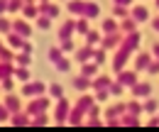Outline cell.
Here are the masks:
<instances>
[{"label":"cell","instance_id":"cell-54","mask_svg":"<svg viewBox=\"0 0 159 132\" xmlns=\"http://www.w3.org/2000/svg\"><path fill=\"white\" fill-rule=\"evenodd\" d=\"M22 52H27V54H32V52H34V47H32V42H25V47H22Z\"/></svg>","mask_w":159,"mask_h":132},{"label":"cell","instance_id":"cell-28","mask_svg":"<svg viewBox=\"0 0 159 132\" xmlns=\"http://www.w3.org/2000/svg\"><path fill=\"white\" fill-rule=\"evenodd\" d=\"M12 76H15V66H12L10 61H0V81L12 78Z\"/></svg>","mask_w":159,"mask_h":132},{"label":"cell","instance_id":"cell-6","mask_svg":"<svg viewBox=\"0 0 159 132\" xmlns=\"http://www.w3.org/2000/svg\"><path fill=\"white\" fill-rule=\"evenodd\" d=\"M69 115H71L69 100H66V98H59V100H57V110H54V122H57V125L69 122Z\"/></svg>","mask_w":159,"mask_h":132},{"label":"cell","instance_id":"cell-5","mask_svg":"<svg viewBox=\"0 0 159 132\" xmlns=\"http://www.w3.org/2000/svg\"><path fill=\"white\" fill-rule=\"evenodd\" d=\"M49 91V86L47 83H42V81H27L25 86H22V95L25 98H39Z\"/></svg>","mask_w":159,"mask_h":132},{"label":"cell","instance_id":"cell-29","mask_svg":"<svg viewBox=\"0 0 159 132\" xmlns=\"http://www.w3.org/2000/svg\"><path fill=\"white\" fill-rule=\"evenodd\" d=\"M22 15L27 20H37L39 17V5H37V2H34V5H25V7H22Z\"/></svg>","mask_w":159,"mask_h":132},{"label":"cell","instance_id":"cell-9","mask_svg":"<svg viewBox=\"0 0 159 132\" xmlns=\"http://www.w3.org/2000/svg\"><path fill=\"white\" fill-rule=\"evenodd\" d=\"M10 125H12V127H30V125H32V115L27 113V110L12 113L10 115Z\"/></svg>","mask_w":159,"mask_h":132},{"label":"cell","instance_id":"cell-60","mask_svg":"<svg viewBox=\"0 0 159 132\" xmlns=\"http://www.w3.org/2000/svg\"><path fill=\"white\" fill-rule=\"evenodd\" d=\"M39 2H49V0H39Z\"/></svg>","mask_w":159,"mask_h":132},{"label":"cell","instance_id":"cell-38","mask_svg":"<svg viewBox=\"0 0 159 132\" xmlns=\"http://www.w3.org/2000/svg\"><path fill=\"white\" fill-rule=\"evenodd\" d=\"M47 93H49V98H57V100H59V98H64V88H61L59 83H52Z\"/></svg>","mask_w":159,"mask_h":132},{"label":"cell","instance_id":"cell-14","mask_svg":"<svg viewBox=\"0 0 159 132\" xmlns=\"http://www.w3.org/2000/svg\"><path fill=\"white\" fill-rule=\"evenodd\" d=\"M12 32L22 34L25 39L32 37V27H30V22H27V20H12Z\"/></svg>","mask_w":159,"mask_h":132},{"label":"cell","instance_id":"cell-12","mask_svg":"<svg viewBox=\"0 0 159 132\" xmlns=\"http://www.w3.org/2000/svg\"><path fill=\"white\" fill-rule=\"evenodd\" d=\"M5 42H7V47H10V49L22 52V47H25V42H27V39L22 37V34H17V32H7V34H5Z\"/></svg>","mask_w":159,"mask_h":132},{"label":"cell","instance_id":"cell-36","mask_svg":"<svg viewBox=\"0 0 159 132\" xmlns=\"http://www.w3.org/2000/svg\"><path fill=\"white\" fill-rule=\"evenodd\" d=\"M127 113L142 115V113H144V105H142V103H137V98H135V100H127Z\"/></svg>","mask_w":159,"mask_h":132},{"label":"cell","instance_id":"cell-41","mask_svg":"<svg viewBox=\"0 0 159 132\" xmlns=\"http://www.w3.org/2000/svg\"><path fill=\"white\" fill-rule=\"evenodd\" d=\"M108 91H110V95H115V98H118V95H122V93H125V86H122L118 78H115V81H113V86H110Z\"/></svg>","mask_w":159,"mask_h":132},{"label":"cell","instance_id":"cell-45","mask_svg":"<svg viewBox=\"0 0 159 132\" xmlns=\"http://www.w3.org/2000/svg\"><path fill=\"white\" fill-rule=\"evenodd\" d=\"M0 88H2L5 93H10V91L15 88V76H12V78H5V81H0Z\"/></svg>","mask_w":159,"mask_h":132},{"label":"cell","instance_id":"cell-23","mask_svg":"<svg viewBox=\"0 0 159 132\" xmlns=\"http://www.w3.org/2000/svg\"><path fill=\"white\" fill-rule=\"evenodd\" d=\"M137 25L139 22L135 17H125L120 22V32H122V34H132V32H137Z\"/></svg>","mask_w":159,"mask_h":132},{"label":"cell","instance_id":"cell-50","mask_svg":"<svg viewBox=\"0 0 159 132\" xmlns=\"http://www.w3.org/2000/svg\"><path fill=\"white\" fill-rule=\"evenodd\" d=\"M147 127H159V115H152L147 120Z\"/></svg>","mask_w":159,"mask_h":132},{"label":"cell","instance_id":"cell-53","mask_svg":"<svg viewBox=\"0 0 159 132\" xmlns=\"http://www.w3.org/2000/svg\"><path fill=\"white\" fill-rule=\"evenodd\" d=\"M135 0H113V5H125V7H130Z\"/></svg>","mask_w":159,"mask_h":132},{"label":"cell","instance_id":"cell-32","mask_svg":"<svg viewBox=\"0 0 159 132\" xmlns=\"http://www.w3.org/2000/svg\"><path fill=\"white\" fill-rule=\"evenodd\" d=\"M142 105H144V113H157L159 110V100L157 98H152V95H149V98H144V103H142Z\"/></svg>","mask_w":159,"mask_h":132},{"label":"cell","instance_id":"cell-26","mask_svg":"<svg viewBox=\"0 0 159 132\" xmlns=\"http://www.w3.org/2000/svg\"><path fill=\"white\" fill-rule=\"evenodd\" d=\"M120 125H122V127H139V115L125 113L122 117H120Z\"/></svg>","mask_w":159,"mask_h":132},{"label":"cell","instance_id":"cell-56","mask_svg":"<svg viewBox=\"0 0 159 132\" xmlns=\"http://www.w3.org/2000/svg\"><path fill=\"white\" fill-rule=\"evenodd\" d=\"M152 30H154V32H159V17L152 20Z\"/></svg>","mask_w":159,"mask_h":132},{"label":"cell","instance_id":"cell-35","mask_svg":"<svg viewBox=\"0 0 159 132\" xmlns=\"http://www.w3.org/2000/svg\"><path fill=\"white\" fill-rule=\"evenodd\" d=\"M113 17H120V20L130 17V7H125V5H113Z\"/></svg>","mask_w":159,"mask_h":132},{"label":"cell","instance_id":"cell-18","mask_svg":"<svg viewBox=\"0 0 159 132\" xmlns=\"http://www.w3.org/2000/svg\"><path fill=\"white\" fill-rule=\"evenodd\" d=\"M2 103H5V108L10 110V113H20L22 110V103H20V98L15 93H7L5 98H2Z\"/></svg>","mask_w":159,"mask_h":132},{"label":"cell","instance_id":"cell-20","mask_svg":"<svg viewBox=\"0 0 159 132\" xmlns=\"http://www.w3.org/2000/svg\"><path fill=\"white\" fill-rule=\"evenodd\" d=\"M152 64V54H144V52H139L137 57H135V71H147V66Z\"/></svg>","mask_w":159,"mask_h":132},{"label":"cell","instance_id":"cell-13","mask_svg":"<svg viewBox=\"0 0 159 132\" xmlns=\"http://www.w3.org/2000/svg\"><path fill=\"white\" fill-rule=\"evenodd\" d=\"M93 54H96V47H79L76 49V61L79 64H88V61H93Z\"/></svg>","mask_w":159,"mask_h":132},{"label":"cell","instance_id":"cell-59","mask_svg":"<svg viewBox=\"0 0 159 132\" xmlns=\"http://www.w3.org/2000/svg\"><path fill=\"white\" fill-rule=\"evenodd\" d=\"M154 5H157V7H159V0H154Z\"/></svg>","mask_w":159,"mask_h":132},{"label":"cell","instance_id":"cell-43","mask_svg":"<svg viewBox=\"0 0 159 132\" xmlns=\"http://www.w3.org/2000/svg\"><path fill=\"white\" fill-rule=\"evenodd\" d=\"M59 47H61V52H76L74 39H59Z\"/></svg>","mask_w":159,"mask_h":132},{"label":"cell","instance_id":"cell-8","mask_svg":"<svg viewBox=\"0 0 159 132\" xmlns=\"http://www.w3.org/2000/svg\"><path fill=\"white\" fill-rule=\"evenodd\" d=\"M49 108V98L47 95H39V98H32L30 105H27V113L30 115H37V113H47Z\"/></svg>","mask_w":159,"mask_h":132},{"label":"cell","instance_id":"cell-25","mask_svg":"<svg viewBox=\"0 0 159 132\" xmlns=\"http://www.w3.org/2000/svg\"><path fill=\"white\" fill-rule=\"evenodd\" d=\"M91 83H93V78H88V76H83V74L74 78V88L81 91V93H83V91H88V88H91Z\"/></svg>","mask_w":159,"mask_h":132},{"label":"cell","instance_id":"cell-27","mask_svg":"<svg viewBox=\"0 0 159 132\" xmlns=\"http://www.w3.org/2000/svg\"><path fill=\"white\" fill-rule=\"evenodd\" d=\"M98 69L100 64H96V61H88V64H81V74L88 76V78H93V76H98Z\"/></svg>","mask_w":159,"mask_h":132},{"label":"cell","instance_id":"cell-52","mask_svg":"<svg viewBox=\"0 0 159 132\" xmlns=\"http://www.w3.org/2000/svg\"><path fill=\"white\" fill-rule=\"evenodd\" d=\"M110 91H96V100H108Z\"/></svg>","mask_w":159,"mask_h":132},{"label":"cell","instance_id":"cell-31","mask_svg":"<svg viewBox=\"0 0 159 132\" xmlns=\"http://www.w3.org/2000/svg\"><path fill=\"white\" fill-rule=\"evenodd\" d=\"M100 42H103V34H100L98 30H91V32L86 34V44H88V47H96Z\"/></svg>","mask_w":159,"mask_h":132},{"label":"cell","instance_id":"cell-42","mask_svg":"<svg viewBox=\"0 0 159 132\" xmlns=\"http://www.w3.org/2000/svg\"><path fill=\"white\" fill-rule=\"evenodd\" d=\"M7 32H12V20H5L0 15V34H7Z\"/></svg>","mask_w":159,"mask_h":132},{"label":"cell","instance_id":"cell-39","mask_svg":"<svg viewBox=\"0 0 159 132\" xmlns=\"http://www.w3.org/2000/svg\"><path fill=\"white\" fill-rule=\"evenodd\" d=\"M15 78L22 81V83H27V81H30V71H27V66H17V69H15Z\"/></svg>","mask_w":159,"mask_h":132},{"label":"cell","instance_id":"cell-49","mask_svg":"<svg viewBox=\"0 0 159 132\" xmlns=\"http://www.w3.org/2000/svg\"><path fill=\"white\" fill-rule=\"evenodd\" d=\"M86 125H88V127H98V125H103V120H100V117H88Z\"/></svg>","mask_w":159,"mask_h":132},{"label":"cell","instance_id":"cell-11","mask_svg":"<svg viewBox=\"0 0 159 132\" xmlns=\"http://www.w3.org/2000/svg\"><path fill=\"white\" fill-rule=\"evenodd\" d=\"M130 93H132V98H149V95H152V86H149L147 81H137V83L130 88Z\"/></svg>","mask_w":159,"mask_h":132},{"label":"cell","instance_id":"cell-15","mask_svg":"<svg viewBox=\"0 0 159 132\" xmlns=\"http://www.w3.org/2000/svg\"><path fill=\"white\" fill-rule=\"evenodd\" d=\"M113 86V78L110 76H105V74H98L96 78H93V83H91V88L93 91H108Z\"/></svg>","mask_w":159,"mask_h":132},{"label":"cell","instance_id":"cell-21","mask_svg":"<svg viewBox=\"0 0 159 132\" xmlns=\"http://www.w3.org/2000/svg\"><path fill=\"white\" fill-rule=\"evenodd\" d=\"M100 30H103V34H113V32H120V22L115 17H105L100 22Z\"/></svg>","mask_w":159,"mask_h":132},{"label":"cell","instance_id":"cell-24","mask_svg":"<svg viewBox=\"0 0 159 132\" xmlns=\"http://www.w3.org/2000/svg\"><path fill=\"white\" fill-rule=\"evenodd\" d=\"M52 122H54V120L47 113H37V115H32V125H30V127H47V125H52Z\"/></svg>","mask_w":159,"mask_h":132},{"label":"cell","instance_id":"cell-40","mask_svg":"<svg viewBox=\"0 0 159 132\" xmlns=\"http://www.w3.org/2000/svg\"><path fill=\"white\" fill-rule=\"evenodd\" d=\"M93 61H96V64H105V61H108V49L98 47V49H96V54H93Z\"/></svg>","mask_w":159,"mask_h":132},{"label":"cell","instance_id":"cell-22","mask_svg":"<svg viewBox=\"0 0 159 132\" xmlns=\"http://www.w3.org/2000/svg\"><path fill=\"white\" fill-rule=\"evenodd\" d=\"M93 105H96V95H81L79 98V103H76V108H79L81 113H88V110H91V108H93Z\"/></svg>","mask_w":159,"mask_h":132},{"label":"cell","instance_id":"cell-2","mask_svg":"<svg viewBox=\"0 0 159 132\" xmlns=\"http://www.w3.org/2000/svg\"><path fill=\"white\" fill-rule=\"evenodd\" d=\"M69 12L71 15H79V17H86V20H93L100 15V5L98 2H86V0H69L66 2Z\"/></svg>","mask_w":159,"mask_h":132},{"label":"cell","instance_id":"cell-44","mask_svg":"<svg viewBox=\"0 0 159 132\" xmlns=\"http://www.w3.org/2000/svg\"><path fill=\"white\" fill-rule=\"evenodd\" d=\"M37 27H39V30H49V27H52V17L39 15V17H37Z\"/></svg>","mask_w":159,"mask_h":132},{"label":"cell","instance_id":"cell-30","mask_svg":"<svg viewBox=\"0 0 159 132\" xmlns=\"http://www.w3.org/2000/svg\"><path fill=\"white\" fill-rule=\"evenodd\" d=\"M83 122H86V120H83V113H81L79 108H71V115H69V125H74V127H76V125H83Z\"/></svg>","mask_w":159,"mask_h":132},{"label":"cell","instance_id":"cell-33","mask_svg":"<svg viewBox=\"0 0 159 132\" xmlns=\"http://www.w3.org/2000/svg\"><path fill=\"white\" fill-rule=\"evenodd\" d=\"M88 32H91L88 20H86V17H79V20H76V34H83V37H86Z\"/></svg>","mask_w":159,"mask_h":132},{"label":"cell","instance_id":"cell-1","mask_svg":"<svg viewBox=\"0 0 159 132\" xmlns=\"http://www.w3.org/2000/svg\"><path fill=\"white\" fill-rule=\"evenodd\" d=\"M139 44H142V34L139 32H132V34H125V39H122V44H120L118 49H115V57H113V71L115 74H120L125 66H127V61H130V57L135 54V49H139Z\"/></svg>","mask_w":159,"mask_h":132},{"label":"cell","instance_id":"cell-58","mask_svg":"<svg viewBox=\"0 0 159 132\" xmlns=\"http://www.w3.org/2000/svg\"><path fill=\"white\" fill-rule=\"evenodd\" d=\"M2 47H5V44H2V39H0V49H2Z\"/></svg>","mask_w":159,"mask_h":132},{"label":"cell","instance_id":"cell-16","mask_svg":"<svg viewBox=\"0 0 159 132\" xmlns=\"http://www.w3.org/2000/svg\"><path fill=\"white\" fill-rule=\"evenodd\" d=\"M39 15H47V17L57 20L61 15V7L54 5V2H39Z\"/></svg>","mask_w":159,"mask_h":132},{"label":"cell","instance_id":"cell-61","mask_svg":"<svg viewBox=\"0 0 159 132\" xmlns=\"http://www.w3.org/2000/svg\"><path fill=\"white\" fill-rule=\"evenodd\" d=\"M0 91H2V88H0Z\"/></svg>","mask_w":159,"mask_h":132},{"label":"cell","instance_id":"cell-46","mask_svg":"<svg viewBox=\"0 0 159 132\" xmlns=\"http://www.w3.org/2000/svg\"><path fill=\"white\" fill-rule=\"evenodd\" d=\"M25 7V0H10V10L7 12H22Z\"/></svg>","mask_w":159,"mask_h":132},{"label":"cell","instance_id":"cell-37","mask_svg":"<svg viewBox=\"0 0 159 132\" xmlns=\"http://www.w3.org/2000/svg\"><path fill=\"white\" fill-rule=\"evenodd\" d=\"M0 61H15V49H10V47H2L0 49Z\"/></svg>","mask_w":159,"mask_h":132},{"label":"cell","instance_id":"cell-57","mask_svg":"<svg viewBox=\"0 0 159 132\" xmlns=\"http://www.w3.org/2000/svg\"><path fill=\"white\" fill-rule=\"evenodd\" d=\"M34 2H37V0H25V5H34Z\"/></svg>","mask_w":159,"mask_h":132},{"label":"cell","instance_id":"cell-3","mask_svg":"<svg viewBox=\"0 0 159 132\" xmlns=\"http://www.w3.org/2000/svg\"><path fill=\"white\" fill-rule=\"evenodd\" d=\"M47 57H49V64H52V66H57V69H59V71H64V74L71 69V61L64 57L61 47H52V49L47 52Z\"/></svg>","mask_w":159,"mask_h":132},{"label":"cell","instance_id":"cell-19","mask_svg":"<svg viewBox=\"0 0 159 132\" xmlns=\"http://www.w3.org/2000/svg\"><path fill=\"white\" fill-rule=\"evenodd\" d=\"M130 17H135L137 22H147L149 20V10L144 5H132L130 7Z\"/></svg>","mask_w":159,"mask_h":132},{"label":"cell","instance_id":"cell-10","mask_svg":"<svg viewBox=\"0 0 159 132\" xmlns=\"http://www.w3.org/2000/svg\"><path fill=\"white\" fill-rule=\"evenodd\" d=\"M118 81L125 86V88H132V86L137 83V71H135V69H122L118 74Z\"/></svg>","mask_w":159,"mask_h":132},{"label":"cell","instance_id":"cell-4","mask_svg":"<svg viewBox=\"0 0 159 132\" xmlns=\"http://www.w3.org/2000/svg\"><path fill=\"white\" fill-rule=\"evenodd\" d=\"M127 113V103H118V105H110L108 110H105V125H110V127H118L120 125V117Z\"/></svg>","mask_w":159,"mask_h":132},{"label":"cell","instance_id":"cell-17","mask_svg":"<svg viewBox=\"0 0 159 132\" xmlns=\"http://www.w3.org/2000/svg\"><path fill=\"white\" fill-rule=\"evenodd\" d=\"M76 34V20H66L59 27V39H71Z\"/></svg>","mask_w":159,"mask_h":132},{"label":"cell","instance_id":"cell-55","mask_svg":"<svg viewBox=\"0 0 159 132\" xmlns=\"http://www.w3.org/2000/svg\"><path fill=\"white\" fill-rule=\"evenodd\" d=\"M152 57L159 59V42H154V44H152Z\"/></svg>","mask_w":159,"mask_h":132},{"label":"cell","instance_id":"cell-51","mask_svg":"<svg viewBox=\"0 0 159 132\" xmlns=\"http://www.w3.org/2000/svg\"><path fill=\"white\" fill-rule=\"evenodd\" d=\"M10 10V0H0V15H5Z\"/></svg>","mask_w":159,"mask_h":132},{"label":"cell","instance_id":"cell-34","mask_svg":"<svg viewBox=\"0 0 159 132\" xmlns=\"http://www.w3.org/2000/svg\"><path fill=\"white\" fill-rule=\"evenodd\" d=\"M15 61H17V66H30V64H32V54L17 52V54H15Z\"/></svg>","mask_w":159,"mask_h":132},{"label":"cell","instance_id":"cell-47","mask_svg":"<svg viewBox=\"0 0 159 132\" xmlns=\"http://www.w3.org/2000/svg\"><path fill=\"white\" fill-rule=\"evenodd\" d=\"M10 110L5 108V103H0V122H10Z\"/></svg>","mask_w":159,"mask_h":132},{"label":"cell","instance_id":"cell-48","mask_svg":"<svg viewBox=\"0 0 159 132\" xmlns=\"http://www.w3.org/2000/svg\"><path fill=\"white\" fill-rule=\"evenodd\" d=\"M147 74H149V76H157L159 74V59H152V64L147 66Z\"/></svg>","mask_w":159,"mask_h":132},{"label":"cell","instance_id":"cell-7","mask_svg":"<svg viewBox=\"0 0 159 132\" xmlns=\"http://www.w3.org/2000/svg\"><path fill=\"white\" fill-rule=\"evenodd\" d=\"M122 39H125V34H122V32L103 34V42H100V47H103V49H108V52H113V49H118L120 44H122Z\"/></svg>","mask_w":159,"mask_h":132}]
</instances>
